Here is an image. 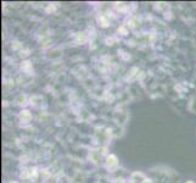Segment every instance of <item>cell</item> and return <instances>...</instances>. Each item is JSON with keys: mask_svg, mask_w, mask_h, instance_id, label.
Returning <instances> with one entry per match:
<instances>
[{"mask_svg": "<svg viewBox=\"0 0 196 183\" xmlns=\"http://www.w3.org/2000/svg\"><path fill=\"white\" fill-rule=\"evenodd\" d=\"M106 164H107V167H110V169L116 167V166H117V159H116V156H114V155H110V156L107 158Z\"/></svg>", "mask_w": 196, "mask_h": 183, "instance_id": "cell-1", "label": "cell"}, {"mask_svg": "<svg viewBox=\"0 0 196 183\" xmlns=\"http://www.w3.org/2000/svg\"><path fill=\"white\" fill-rule=\"evenodd\" d=\"M20 117H21V120H23V118L29 120V118H31V115H29V112H28V111H22V114L20 115Z\"/></svg>", "mask_w": 196, "mask_h": 183, "instance_id": "cell-2", "label": "cell"}, {"mask_svg": "<svg viewBox=\"0 0 196 183\" xmlns=\"http://www.w3.org/2000/svg\"><path fill=\"white\" fill-rule=\"evenodd\" d=\"M141 183H151V181H150V180H144Z\"/></svg>", "mask_w": 196, "mask_h": 183, "instance_id": "cell-3", "label": "cell"}, {"mask_svg": "<svg viewBox=\"0 0 196 183\" xmlns=\"http://www.w3.org/2000/svg\"><path fill=\"white\" fill-rule=\"evenodd\" d=\"M9 183H17V182H9Z\"/></svg>", "mask_w": 196, "mask_h": 183, "instance_id": "cell-4", "label": "cell"}, {"mask_svg": "<svg viewBox=\"0 0 196 183\" xmlns=\"http://www.w3.org/2000/svg\"><path fill=\"white\" fill-rule=\"evenodd\" d=\"M188 183H193V182H188Z\"/></svg>", "mask_w": 196, "mask_h": 183, "instance_id": "cell-5", "label": "cell"}]
</instances>
